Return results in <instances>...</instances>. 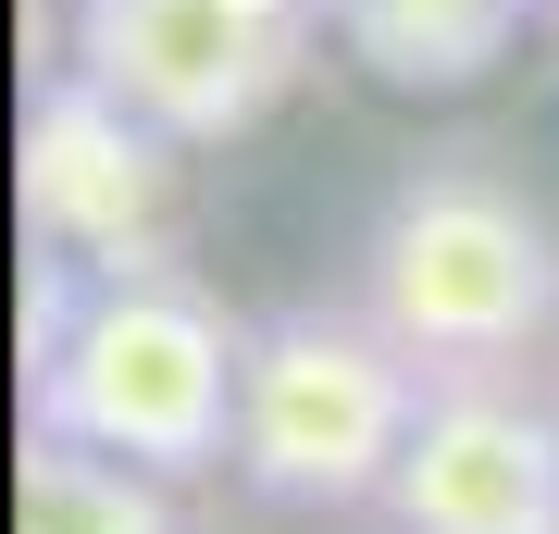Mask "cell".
Instances as JSON below:
<instances>
[{"mask_svg":"<svg viewBox=\"0 0 559 534\" xmlns=\"http://www.w3.org/2000/svg\"><path fill=\"white\" fill-rule=\"evenodd\" d=\"M237 373H249V323L187 261L87 274L62 249H25V423L38 436L200 485L237 473Z\"/></svg>","mask_w":559,"mask_h":534,"instance_id":"obj_1","label":"cell"},{"mask_svg":"<svg viewBox=\"0 0 559 534\" xmlns=\"http://www.w3.org/2000/svg\"><path fill=\"white\" fill-rule=\"evenodd\" d=\"M348 298L423 360V385L535 373L559 348V224L498 150H423L360 224Z\"/></svg>","mask_w":559,"mask_h":534,"instance_id":"obj_2","label":"cell"},{"mask_svg":"<svg viewBox=\"0 0 559 534\" xmlns=\"http://www.w3.org/2000/svg\"><path fill=\"white\" fill-rule=\"evenodd\" d=\"M423 423V360L385 336L360 298H286L249 323V373H237V485L261 510H373Z\"/></svg>","mask_w":559,"mask_h":534,"instance_id":"obj_3","label":"cell"},{"mask_svg":"<svg viewBox=\"0 0 559 534\" xmlns=\"http://www.w3.org/2000/svg\"><path fill=\"white\" fill-rule=\"evenodd\" d=\"M323 0H62V62L175 150H224L286 99Z\"/></svg>","mask_w":559,"mask_h":534,"instance_id":"obj_4","label":"cell"},{"mask_svg":"<svg viewBox=\"0 0 559 534\" xmlns=\"http://www.w3.org/2000/svg\"><path fill=\"white\" fill-rule=\"evenodd\" d=\"M25 237L87 261V274H162L175 261V138L138 124L112 87L50 62L25 87V150H13Z\"/></svg>","mask_w":559,"mask_h":534,"instance_id":"obj_5","label":"cell"},{"mask_svg":"<svg viewBox=\"0 0 559 534\" xmlns=\"http://www.w3.org/2000/svg\"><path fill=\"white\" fill-rule=\"evenodd\" d=\"M385 534H559V411L535 373H448L373 497Z\"/></svg>","mask_w":559,"mask_h":534,"instance_id":"obj_6","label":"cell"},{"mask_svg":"<svg viewBox=\"0 0 559 534\" xmlns=\"http://www.w3.org/2000/svg\"><path fill=\"white\" fill-rule=\"evenodd\" d=\"M13 534H187V522H175V485L162 473L25 423V448H13Z\"/></svg>","mask_w":559,"mask_h":534,"instance_id":"obj_7","label":"cell"},{"mask_svg":"<svg viewBox=\"0 0 559 534\" xmlns=\"http://www.w3.org/2000/svg\"><path fill=\"white\" fill-rule=\"evenodd\" d=\"M323 13L385 87H473L510 50L522 0H323Z\"/></svg>","mask_w":559,"mask_h":534,"instance_id":"obj_8","label":"cell"},{"mask_svg":"<svg viewBox=\"0 0 559 534\" xmlns=\"http://www.w3.org/2000/svg\"><path fill=\"white\" fill-rule=\"evenodd\" d=\"M547 411H559V348H547Z\"/></svg>","mask_w":559,"mask_h":534,"instance_id":"obj_9","label":"cell"}]
</instances>
